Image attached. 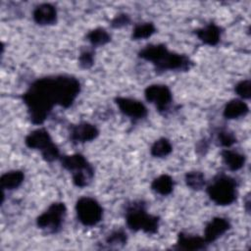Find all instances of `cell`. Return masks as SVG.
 <instances>
[{
    "instance_id": "10",
    "label": "cell",
    "mask_w": 251,
    "mask_h": 251,
    "mask_svg": "<svg viewBox=\"0 0 251 251\" xmlns=\"http://www.w3.org/2000/svg\"><path fill=\"white\" fill-rule=\"evenodd\" d=\"M99 134L98 128L89 123L82 122L70 127V139L74 143H84L95 139Z\"/></svg>"
},
{
    "instance_id": "6",
    "label": "cell",
    "mask_w": 251,
    "mask_h": 251,
    "mask_svg": "<svg viewBox=\"0 0 251 251\" xmlns=\"http://www.w3.org/2000/svg\"><path fill=\"white\" fill-rule=\"evenodd\" d=\"M67 214V208L63 202L52 203L46 211H44L36 219V225L39 228L55 233L59 231L64 223Z\"/></svg>"
},
{
    "instance_id": "7",
    "label": "cell",
    "mask_w": 251,
    "mask_h": 251,
    "mask_svg": "<svg viewBox=\"0 0 251 251\" xmlns=\"http://www.w3.org/2000/svg\"><path fill=\"white\" fill-rule=\"evenodd\" d=\"M75 212L78 221L86 226L97 225L103 217L101 205L91 197H81L76 201Z\"/></svg>"
},
{
    "instance_id": "16",
    "label": "cell",
    "mask_w": 251,
    "mask_h": 251,
    "mask_svg": "<svg viewBox=\"0 0 251 251\" xmlns=\"http://www.w3.org/2000/svg\"><path fill=\"white\" fill-rule=\"evenodd\" d=\"M248 106L243 100L240 99H233L226 103L225 106L223 115L226 119L232 120V119H238L240 117L245 116L248 113Z\"/></svg>"
},
{
    "instance_id": "8",
    "label": "cell",
    "mask_w": 251,
    "mask_h": 251,
    "mask_svg": "<svg viewBox=\"0 0 251 251\" xmlns=\"http://www.w3.org/2000/svg\"><path fill=\"white\" fill-rule=\"evenodd\" d=\"M145 98L148 102L155 105L160 113H166L173 100L170 88L164 84H151L144 90Z\"/></svg>"
},
{
    "instance_id": "5",
    "label": "cell",
    "mask_w": 251,
    "mask_h": 251,
    "mask_svg": "<svg viewBox=\"0 0 251 251\" xmlns=\"http://www.w3.org/2000/svg\"><path fill=\"white\" fill-rule=\"evenodd\" d=\"M25 143L30 149L39 150L46 162H53L61 158L59 148L45 128H37L29 132L25 139Z\"/></svg>"
},
{
    "instance_id": "14",
    "label": "cell",
    "mask_w": 251,
    "mask_h": 251,
    "mask_svg": "<svg viewBox=\"0 0 251 251\" xmlns=\"http://www.w3.org/2000/svg\"><path fill=\"white\" fill-rule=\"evenodd\" d=\"M208 243L203 237L193 236L190 234H185L183 232L178 233L176 244L174 247L177 250H186V251H195L202 250L206 248Z\"/></svg>"
},
{
    "instance_id": "11",
    "label": "cell",
    "mask_w": 251,
    "mask_h": 251,
    "mask_svg": "<svg viewBox=\"0 0 251 251\" xmlns=\"http://www.w3.org/2000/svg\"><path fill=\"white\" fill-rule=\"evenodd\" d=\"M230 228L229 222L222 217H216L212 219L204 229V239L207 243L216 241L219 237L225 234Z\"/></svg>"
},
{
    "instance_id": "26",
    "label": "cell",
    "mask_w": 251,
    "mask_h": 251,
    "mask_svg": "<svg viewBox=\"0 0 251 251\" xmlns=\"http://www.w3.org/2000/svg\"><path fill=\"white\" fill-rule=\"evenodd\" d=\"M218 140L221 143V145L225 147H230L236 142V137L232 132L224 129L218 133Z\"/></svg>"
},
{
    "instance_id": "1",
    "label": "cell",
    "mask_w": 251,
    "mask_h": 251,
    "mask_svg": "<svg viewBox=\"0 0 251 251\" xmlns=\"http://www.w3.org/2000/svg\"><path fill=\"white\" fill-rule=\"evenodd\" d=\"M79 90V81L71 75L48 76L33 81L23 95L31 123L42 124L56 105L70 107Z\"/></svg>"
},
{
    "instance_id": "19",
    "label": "cell",
    "mask_w": 251,
    "mask_h": 251,
    "mask_svg": "<svg viewBox=\"0 0 251 251\" xmlns=\"http://www.w3.org/2000/svg\"><path fill=\"white\" fill-rule=\"evenodd\" d=\"M174 185H175V182L171 176L161 175L152 181L151 188L156 193L165 196V195H169L173 191Z\"/></svg>"
},
{
    "instance_id": "3",
    "label": "cell",
    "mask_w": 251,
    "mask_h": 251,
    "mask_svg": "<svg viewBox=\"0 0 251 251\" xmlns=\"http://www.w3.org/2000/svg\"><path fill=\"white\" fill-rule=\"evenodd\" d=\"M126 222L131 230H143L148 234H153L158 230L160 220L157 216L150 215L146 212L143 202L137 201L127 207Z\"/></svg>"
},
{
    "instance_id": "4",
    "label": "cell",
    "mask_w": 251,
    "mask_h": 251,
    "mask_svg": "<svg viewBox=\"0 0 251 251\" xmlns=\"http://www.w3.org/2000/svg\"><path fill=\"white\" fill-rule=\"evenodd\" d=\"M207 193L210 199L217 205H229L237 197L236 181L234 178L226 175L218 176L207 187Z\"/></svg>"
},
{
    "instance_id": "24",
    "label": "cell",
    "mask_w": 251,
    "mask_h": 251,
    "mask_svg": "<svg viewBox=\"0 0 251 251\" xmlns=\"http://www.w3.org/2000/svg\"><path fill=\"white\" fill-rule=\"evenodd\" d=\"M126 233L122 230H115L113 231L111 234H109V236L106 238V243L109 246H114V247H121L124 246L126 243Z\"/></svg>"
},
{
    "instance_id": "22",
    "label": "cell",
    "mask_w": 251,
    "mask_h": 251,
    "mask_svg": "<svg viewBox=\"0 0 251 251\" xmlns=\"http://www.w3.org/2000/svg\"><path fill=\"white\" fill-rule=\"evenodd\" d=\"M156 31V27L152 23H142L134 26L131 37L134 40L145 39L150 37Z\"/></svg>"
},
{
    "instance_id": "12",
    "label": "cell",
    "mask_w": 251,
    "mask_h": 251,
    "mask_svg": "<svg viewBox=\"0 0 251 251\" xmlns=\"http://www.w3.org/2000/svg\"><path fill=\"white\" fill-rule=\"evenodd\" d=\"M60 159L62 167L72 173V175L93 168L85 159V157L78 153L62 156Z\"/></svg>"
},
{
    "instance_id": "13",
    "label": "cell",
    "mask_w": 251,
    "mask_h": 251,
    "mask_svg": "<svg viewBox=\"0 0 251 251\" xmlns=\"http://www.w3.org/2000/svg\"><path fill=\"white\" fill-rule=\"evenodd\" d=\"M32 18L37 25H50L57 21V11L56 8L48 3H43L38 5L33 13Z\"/></svg>"
},
{
    "instance_id": "20",
    "label": "cell",
    "mask_w": 251,
    "mask_h": 251,
    "mask_svg": "<svg viewBox=\"0 0 251 251\" xmlns=\"http://www.w3.org/2000/svg\"><path fill=\"white\" fill-rule=\"evenodd\" d=\"M87 40L90 42L92 46H101L110 42L111 36L105 28L97 27L90 30L87 35Z\"/></svg>"
},
{
    "instance_id": "2",
    "label": "cell",
    "mask_w": 251,
    "mask_h": 251,
    "mask_svg": "<svg viewBox=\"0 0 251 251\" xmlns=\"http://www.w3.org/2000/svg\"><path fill=\"white\" fill-rule=\"evenodd\" d=\"M141 59L151 62L157 72L188 71L192 61L183 54L170 52L165 44H150L138 53Z\"/></svg>"
},
{
    "instance_id": "25",
    "label": "cell",
    "mask_w": 251,
    "mask_h": 251,
    "mask_svg": "<svg viewBox=\"0 0 251 251\" xmlns=\"http://www.w3.org/2000/svg\"><path fill=\"white\" fill-rule=\"evenodd\" d=\"M236 94L243 99H249L251 96V82L249 79L239 81L234 88Z\"/></svg>"
},
{
    "instance_id": "27",
    "label": "cell",
    "mask_w": 251,
    "mask_h": 251,
    "mask_svg": "<svg viewBox=\"0 0 251 251\" xmlns=\"http://www.w3.org/2000/svg\"><path fill=\"white\" fill-rule=\"evenodd\" d=\"M93 62H94V56L92 51L85 50L80 53L78 57V63L81 68L88 69L93 65Z\"/></svg>"
},
{
    "instance_id": "23",
    "label": "cell",
    "mask_w": 251,
    "mask_h": 251,
    "mask_svg": "<svg viewBox=\"0 0 251 251\" xmlns=\"http://www.w3.org/2000/svg\"><path fill=\"white\" fill-rule=\"evenodd\" d=\"M185 183L188 187L194 190H199L204 187L206 181L205 176L201 172L192 171L185 175Z\"/></svg>"
},
{
    "instance_id": "21",
    "label": "cell",
    "mask_w": 251,
    "mask_h": 251,
    "mask_svg": "<svg viewBox=\"0 0 251 251\" xmlns=\"http://www.w3.org/2000/svg\"><path fill=\"white\" fill-rule=\"evenodd\" d=\"M172 150H173V147L170 140L165 137H162L156 140L152 144L150 152H151V155L156 158H164L168 156L172 152Z\"/></svg>"
},
{
    "instance_id": "15",
    "label": "cell",
    "mask_w": 251,
    "mask_h": 251,
    "mask_svg": "<svg viewBox=\"0 0 251 251\" xmlns=\"http://www.w3.org/2000/svg\"><path fill=\"white\" fill-rule=\"evenodd\" d=\"M197 37L207 45H217L221 39L222 29L219 25L211 23L204 27L198 28L195 30Z\"/></svg>"
},
{
    "instance_id": "18",
    "label": "cell",
    "mask_w": 251,
    "mask_h": 251,
    "mask_svg": "<svg viewBox=\"0 0 251 251\" xmlns=\"http://www.w3.org/2000/svg\"><path fill=\"white\" fill-rule=\"evenodd\" d=\"M222 158L225 163V165L230 170V171H237L241 169L244 166L245 163V156L230 150V149H225L222 151Z\"/></svg>"
},
{
    "instance_id": "9",
    "label": "cell",
    "mask_w": 251,
    "mask_h": 251,
    "mask_svg": "<svg viewBox=\"0 0 251 251\" xmlns=\"http://www.w3.org/2000/svg\"><path fill=\"white\" fill-rule=\"evenodd\" d=\"M120 111L133 120H140L147 116V109L143 103L128 97H117L115 99Z\"/></svg>"
},
{
    "instance_id": "17",
    "label": "cell",
    "mask_w": 251,
    "mask_h": 251,
    "mask_svg": "<svg viewBox=\"0 0 251 251\" xmlns=\"http://www.w3.org/2000/svg\"><path fill=\"white\" fill-rule=\"evenodd\" d=\"M24 179H25V175L22 171L15 170V171L7 172L1 176V178H0L1 188L2 190L15 189L23 183Z\"/></svg>"
},
{
    "instance_id": "28",
    "label": "cell",
    "mask_w": 251,
    "mask_h": 251,
    "mask_svg": "<svg viewBox=\"0 0 251 251\" xmlns=\"http://www.w3.org/2000/svg\"><path fill=\"white\" fill-rule=\"evenodd\" d=\"M129 22H130V19L126 14H120V15H117L113 19L111 25L115 28H119V27H123V26L128 25Z\"/></svg>"
}]
</instances>
